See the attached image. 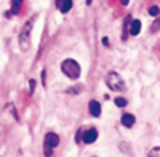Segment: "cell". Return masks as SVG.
<instances>
[{
    "instance_id": "1",
    "label": "cell",
    "mask_w": 160,
    "mask_h": 157,
    "mask_svg": "<svg viewBox=\"0 0 160 157\" xmlns=\"http://www.w3.org/2000/svg\"><path fill=\"white\" fill-rule=\"evenodd\" d=\"M61 71H62V74H64L66 77L72 78V80L78 78V77H80V72H82V69H80V64H78L75 59H71V58L64 59V61L61 63Z\"/></svg>"
},
{
    "instance_id": "2",
    "label": "cell",
    "mask_w": 160,
    "mask_h": 157,
    "mask_svg": "<svg viewBox=\"0 0 160 157\" xmlns=\"http://www.w3.org/2000/svg\"><path fill=\"white\" fill-rule=\"evenodd\" d=\"M32 23H34V18L22 28V31H21V34H19V48L22 50V51H26V50H29L31 48V32H32Z\"/></svg>"
},
{
    "instance_id": "3",
    "label": "cell",
    "mask_w": 160,
    "mask_h": 157,
    "mask_svg": "<svg viewBox=\"0 0 160 157\" xmlns=\"http://www.w3.org/2000/svg\"><path fill=\"white\" fill-rule=\"evenodd\" d=\"M106 84L112 91H123L125 90V82L117 72H109L106 77Z\"/></svg>"
},
{
    "instance_id": "4",
    "label": "cell",
    "mask_w": 160,
    "mask_h": 157,
    "mask_svg": "<svg viewBox=\"0 0 160 157\" xmlns=\"http://www.w3.org/2000/svg\"><path fill=\"white\" fill-rule=\"evenodd\" d=\"M98 139V130L95 127H90V128H83V135H82V143L85 144H93Z\"/></svg>"
},
{
    "instance_id": "5",
    "label": "cell",
    "mask_w": 160,
    "mask_h": 157,
    "mask_svg": "<svg viewBox=\"0 0 160 157\" xmlns=\"http://www.w3.org/2000/svg\"><path fill=\"white\" fill-rule=\"evenodd\" d=\"M58 144H59V136H58L56 133L50 132V133H47V135H45V143H43V148H51V149H55Z\"/></svg>"
},
{
    "instance_id": "6",
    "label": "cell",
    "mask_w": 160,
    "mask_h": 157,
    "mask_svg": "<svg viewBox=\"0 0 160 157\" xmlns=\"http://www.w3.org/2000/svg\"><path fill=\"white\" fill-rule=\"evenodd\" d=\"M88 111L93 117H99L101 115V103H98L96 99H91L88 104Z\"/></svg>"
},
{
    "instance_id": "7",
    "label": "cell",
    "mask_w": 160,
    "mask_h": 157,
    "mask_svg": "<svg viewBox=\"0 0 160 157\" xmlns=\"http://www.w3.org/2000/svg\"><path fill=\"white\" fill-rule=\"evenodd\" d=\"M120 122H122L123 127L130 128V127L135 125L136 119H135V115H133V114H128V112H127V114H122V119H120Z\"/></svg>"
},
{
    "instance_id": "8",
    "label": "cell",
    "mask_w": 160,
    "mask_h": 157,
    "mask_svg": "<svg viewBox=\"0 0 160 157\" xmlns=\"http://www.w3.org/2000/svg\"><path fill=\"white\" fill-rule=\"evenodd\" d=\"M56 7L61 13H68L72 8V0H56Z\"/></svg>"
},
{
    "instance_id": "9",
    "label": "cell",
    "mask_w": 160,
    "mask_h": 157,
    "mask_svg": "<svg viewBox=\"0 0 160 157\" xmlns=\"http://www.w3.org/2000/svg\"><path fill=\"white\" fill-rule=\"evenodd\" d=\"M141 32V21L139 19H133L130 23V34L131 35H138Z\"/></svg>"
},
{
    "instance_id": "10",
    "label": "cell",
    "mask_w": 160,
    "mask_h": 157,
    "mask_svg": "<svg viewBox=\"0 0 160 157\" xmlns=\"http://www.w3.org/2000/svg\"><path fill=\"white\" fill-rule=\"evenodd\" d=\"M21 3H22V0H11V7H13V13H18V10H19V7H21Z\"/></svg>"
},
{
    "instance_id": "11",
    "label": "cell",
    "mask_w": 160,
    "mask_h": 157,
    "mask_svg": "<svg viewBox=\"0 0 160 157\" xmlns=\"http://www.w3.org/2000/svg\"><path fill=\"white\" fill-rule=\"evenodd\" d=\"M114 103H115V106H118V108H125L128 101H127L125 98H115V101H114Z\"/></svg>"
},
{
    "instance_id": "12",
    "label": "cell",
    "mask_w": 160,
    "mask_h": 157,
    "mask_svg": "<svg viewBox=\"0 0 160 157\" xmlns=\"http://www.w3.org/2000/svg\"><path fill=\"white\" fill-rule=\"evenodd\" d=\"M148 157H160V148H154V149H151L149 154H148Z\"/></svg>"
},
{
    "instance_id": "13",
    "label": "cell",
    "mask_w": 160,
    "mask_h": 157,
    "mask_svg": "<svg viewBox=\"0 0 160 157\" xmlns=\"http://www.w3.org/2000/svg\"><path fill=\"white\" fill-rule=\"evenodd\" d=\"M149 15H151V16H154V18H155V16H158V7H155V5H154V7H151V8H149Z\"/></svg>"
},
{
    "instance_id": "14",
    "label": "cell",
    "mask_w": 160,
    "mask_h": 157,
    "mask_svg": "<svg viewBox=\"0 0 160 157\" xmlns=\"http://www.w3.org/2000/svg\"><path fill=\"white\" fill-rule=\"evenodd\" d=\"M35 88V80L32 78V80H29V95H32V91Z\"/></svg>"
},
{
    "instance_id": "15",
    "label": "cell",
    "mask_w": 160,
    "mask_h": 157,
    "mask_svg": "<svg viewBox=\"0 0 160 157\" xmlns=\"http://www.w3.org/2000/svg\"><path fill=\"white\" fill-rule=\"evenodd\" d=\"M43 152H45V157H51L53 155V149L51 148H43Z\"/></svg>"
},
{
    "instance_id": "16",
    "label": "cell",
    "mask_w": 160,
    "mask_h": 157,
    "mask_svg": "<svg viewBox=\"0 0 160 157\" xmlns=\"http://www.w3.org/2000/svg\"><path fill=\"white\" fill-rule=\"evenodd\" d=\"M158 29H160V19H158V21H157V23L152 26V29H151V31H152V32H157Z\"/></svg>"
},
{
    "instance_id": "17",
    "label": "cell",
    "mask_w": 160,
    "mask_h": 157,
    "mask_svg": "<svg viewBox=\"0 0 160 157\" xmlns=\"http://www.w3.org/2000/svg\"><path fill=\"white\" fill-rule=\"evenodd\" d=\"M42 84H43V85L47 84V72H45V71H42Z\"/></svg>"
},
{
    "instance_id": "18",
    "label": "cell",
    "mask_w": 160,
    "mask_h": 157,
    "mask_svg": "<svg viewBox=\"0 0 160 157\" xmlns=\"http://www.w3.org/2000/svg\"><path fill=\"white\" fill-rule=\"evenodd\" d=\"M78 91H80V88H75V87L69 88V93H78Z\"/></svg>"
},
{
    "instance_id": "19",
    "label": "cell",
    "mask_w": 160,
    "mask_h": 157,
    "mask_svg": "<svg viewBox=\"0 0 160 157\" xmlns=\"http://www.w3.org/2000/svg\"><path fill=\"white\" fill-rule=\"evenodd\" d=\"M120 2H122V5H128V3H130V0H120Z\"/></svg>"
}]
</instances>
